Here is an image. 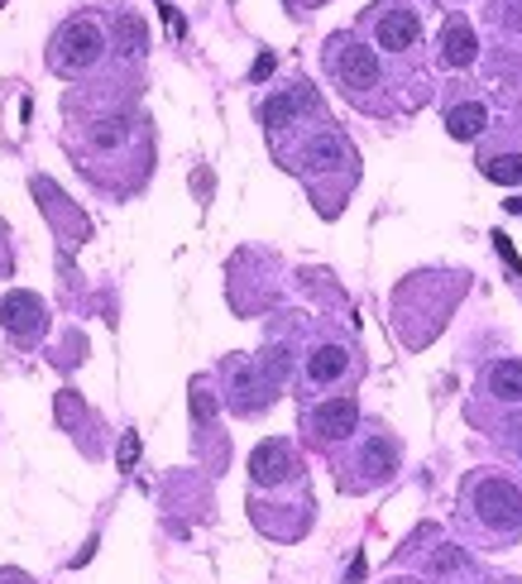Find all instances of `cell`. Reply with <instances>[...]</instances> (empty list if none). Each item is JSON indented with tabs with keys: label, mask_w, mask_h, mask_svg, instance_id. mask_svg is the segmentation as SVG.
I'll list each match as a JSON object with an SVG mask.
<instances>
[{
	"label": "cell",
	"mask_w": 522,
	"mask_h": 584,
	"mask_svg": "<svg viewBox=\"0 0 522 584\" xmlns=\"http://www.w3.org/2000/svg\"><path fill=\"white\" fill-rule=\"evenodd\" d=\"M269 144H274L278 163L312 187V197H317V206L326 216L341 211L345 192L355 187V178H360V158H355V149H350V139L336 130L331 115L321 111V115L302 120L293 135L269 139Z\"/></svg>",
	"instance_id": "6da1fadb"
},
{
	"label": "cell",
	"mask_w": 522,
	"mask_h": 584,
	"mask_svg": "<svg viewBox=\"0 0 522 584\" xmlns=\"http://www.w3.org/2000/svg\"><path fill=\"white\" fill-rule=\"evenodd\" d=\"M321 63H326V77H331L345 101H355L360 111H369V115L398 111V77H393V68H388L393 58H384L360 29L331 34L321 48Z\"/></svg>",
	"instance_id": "7a4b0ae2"
},
{
	"label": "cell",
	"mask_w": 522,
	"mask_h": 584,
	"mask_svg": "<svg viewBox=\"0 0 522 584\" xmlns=\"http://www.w3.org/2000/svg\"><path fill=\"white\" fill-rule=\"evenodd\" d=\"M360 34L379 48L384 58H393L398 68H408L427 44V15L417 10V0H374L360 20Z\"/></svg>",
	"instance_id": "3957f363"
},
{
	"label": "cell",
	"mask_w": 522,
	"mask_h": 584,
	"mask_svg": "<svg viewBox=\"0 0 522 584\" xmlns=\"http://www.w3.org/2000/svg\"><path fill=\"white\" fill-rule=\"evenodd\" d=\"M465 518L489 537H522V489L503 474H475L465 484Z\"/></svg>",
	"instance_id": "277c9868"
},
{
	"label": "cell",
	"mask_w": 522,
	"mask_h": 584,
	"mask_svg": "<svg viewBox=\"0 0 522 584\" xmlns=\"http://www.w3.org/2000/svg\"><path fill=\"white\" fill-rule=\"evenodd\" d=\"M106 58V34L96 20H68L63 29L48 44V63H53L63 77H82Z\"/></svg>",
	"instance_id": "5b68a950"
},
{
	"label": "cell",
	"mask_w": 522,
	"mask_h": 584,
	"mask_svg": "<svg viewBox=\"0 0 522 584\" xmlns=\"http://www.w3.org/2000/svg\"><path fill=\"white\" fill-rule=\"evenodd\" d=\"M302 427H307V441L321 450L345 446L360 431V403L355 398H321L317 407L302 412Z\"/></svg>",
	"instance_id": "8992f818"
},
{
	"label": "cell",
	"mask_w": 522,
	"mask_h": 584,
	"mask_svg": "<svg viewBox=\"0 0 522 584\" xmlns=\"http://www.w3.org/2000/svg\"><path fill=\"white\" fill-rule=\"evenodd\" d=\"M250 479L259 484V489H283V484H298L302 479V460L293 455V446L288 441H259L250 455Z\"/></svg>",
	"instance_id": "52a82bcc"
},
{
	"label": "cell",
	"mask_w": 522,
	"mask_h": 584,
	"mask_svg": "<svg viewBox=\"0 0 522 584\" xmlns=\"http://www.w3.org/2000/svg\"><path fill=\"white\" fill-rule=\"evenodd\" d=\"M479 58V39H475V24L465 15H446L441 34H436V63L441 68H470Z\"/></svg>",
	"instance_id": "ba28073f"
},
{
	"label": "cell",
	"mask_w": 522,
	"mask_h": 584,
	"mask_svg": "<svg viewBox=\"0 0 522 584\" xmlns=\"http://www.w3.org/2000/svg\"><path fill=\"white\" fill-rule=\"evenodd\" d=\"M350 364H355L350 345H341V340H321V345H312L307 364H302V379H307V388H331L350 374Z\"/></svg>",
	"instance_id": "9c48e42d"
},
{
	"label": "cell",
	"mask_w": 522,
	"mask_h": 584,
	"mask_svg": "<svg viewBox=\"0 0 522 584\" xmlns=\"http://www.w3.org/2000/svg\"><path fill=\"white\" fill-rule=\"evenodd\" d=\"M355 470H360V489H369V484H379V479H388V474L398 470V446H393V436L388 431H369L360 441V450H355Z\"/></svg>",
	"instance_id": "30bf717a"
},
{
	"label": "cell",
	"mask_w": 522,
	"mask_h": 584,
	"mask_svg": "<svg viewBox=\"0 0 522 584\" xmlns=\"http://www.w3.org/2000/svg\"><path fill=\"white\" fill-rule=\"evenodd\" d=\"M0 326L10 336H39L48 326V307L39 292H5L0 297Z\"/></svg>",
	"instance_id": "8fae6325"
},
{
	"label": "cell",
	"mask_w": 522,
	"mask_h": 584,
	"mask_svg": "<svg viewBox=\"0 0 522 584\" xmlns=\"http://www.w3.org/2000/svg\"><path fill=\"white\" fill-rule=\"evenodd\" d=\"M479 393L489 398L494 407H522V360H494L484 369Z\"/></svg>",
	"instance_id": "7c38bea8"
},
{
	"label": "cell",
	"mask_w": 522,
	"mask_h": 584,
	"mask_svg": "<svg viewBox=\"0 0 522 584\" xmlns=\"http://www.w3.org/2000/svg\"><path fill=\"white\" fill-rule=\"evenodd\" d=\"M484 130H489V106L475 101V96H470V101H456L451 111H446V135L451 139H479Z\"/></svg>",
	"instance_id": "4fadbf2b"
},
{
	"label": "cell",
	"mask_w": 522,
	"mask_h": 584,
	"mask_svg": "<svg viewBox=\"0 0 522 584\" xmlns=\"http://www.w3.org/2000/svg\"><path fill=\"white\" fill-rule=\"evenodd\" d=\"M130 139V125L120 115H106V120H92V130H87V144L96 154H116L120 144Z\"/></svg>",
	"instance_id": "5bb4252c"
},
{
	"label": "cell",
	"mask_w": 522,
	"mask_h": 584,
	"mask_svg": "<svg viewBox=\"0 0 522 584\" xmlns=\"http://www.w3.org/2000/svg\"><path fill=\"white\" fill-rule=\"evenodd\" d=\"M479 173L489 182H503V187H513L522 182V154H484L479 158Z\"/></svg>",
	"instance_id": "9a60e30c"
},
{
	"label": "cell",
	"mask_w": 522,
	"mask_h": 584,
	"mask_svg": "<svg viewBox=\"0 0 522 584\" xmlns=\"http://www.w3.org/2000/svg\"><path fill=\"white\" fill-rule=\"evenodd\" d=\"M116 44L125 48L130 58H144V48H149V34H144L139 15H130V10H120V15H116Z\"/></svg>",
	"instance_id": "2e32d148"
},
{
	"label": "cell",
	"mask_w": 522,
	"mask_h": 584,
	"mask_svg": "<svg viewBox=\"0 0 522 584\" xmlns=\"http://www.w3.org/2000/svg\"><path fill=\"white\" fill-rule=\"evenodd\" d=\"M192 417H197V422L216 417V398L206 393V384H192Z\"/></svg>",
	"instance_id": "e0dca14e"
},
{
	"label": "cell",
	"mask_w": 522,
	"mask_h": 584,
	"mask_svg": "<svg viewBox=\"0 0 522 584\" xmlns=\"http://www.w3.org/2000/svg\"><path fill=\"white\" fill-rule=\"evenodd\" d=\"M460 561H465V556H460L456 546H446V551H436V556H432V570H436V575H446V570H456Z\"/></svg>",
	"instance_id": "ac0fdd59"
},
{
	"label": "cell",
	"mask_w": 522,
	"mask_h": 584,
	"mask_svg": "<svg viewBox=\"0 0 522 584\" xmlns=\"http://www.w3.org/2000/svg\"><path fill=\"white\" fill-rule=\"evenodd\" d=\"M135 455H139V441H135V436H125V455H120V460H125V465H135Z\"/></svg>",
	"instance_id": "d6986e66"
},
{
	"label": "cell",
	"mask_w": 522,
	"mask_h": 584,
	"mask_svg": "<svg viewBox=\"0 0 522 584\" xmlns=\"http://www.w3.org/2000/svg\"><path fill=\"white\" fill-rule=\"evenodd\" d=\"M0 584H34V580L20 575V570H5V575H0Z\"/></svg>",
	"instance_id": "ffe728a7"
},
{
	"label": "cell",
	"mask_w": 522,
	"mask_h": 584,
	"mask_svg": "<svg viewBox=\"0 0 522 584\" xmlns=\"http://www.w3.org/2000/svg\"><path fill=\"white\" fill-rule=\"evenodd\" d=\"M513 450H518V460H522V417L513 422Z\"/></svg>",
	"instance_id": "44dd1931"
},
{
	"label": "cell",
	"mask_w": 522,
	"mask_h": 584,
	"mask_svg": "<svg viewBox=\"0 0 522 584\" xmlns=\"http://www.w3.org/2000/svg\"><path fill=\"white\" fill-rule=\"evenodd\" d=\"M288 5H293V10H298V15H302V10H312V5H321V0H288Z\"/></svg>",
	"instance_id": "7402d4cb"
}]
</instances>
